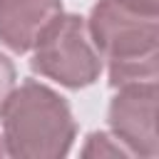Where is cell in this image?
Instances as JSON below:
<instances>
[{
	"label": "cell",
	"instance_id": "6da1fadb",
	"mask_svg": "<svg viewBox=\"0 0 159 159\" xmlns=\"http://www.w3.org/2000/svg\"><path fill=\"white\" fill-rule=\"evenodd\" d=\"M84 22L89 40L107 60L112 89L159 80L157 0H97Z\"/></svg>",
	"mask_w": 159,
	"mask_h": 159
},
{
	"label": "cell",
	"instance_id": "277c9868",
	"mask_svg": "<svg viewBox=\"0 0 159 159\" xmlns=\"http://www.w3.org/2000/svg\"><path fill=\"white\" fill-rule=\"evenodd\" d=\"M107 122L112 134L132 152V157L154 159L159 154L157 82L117 87V94L109 102Z\"/></svg>",
	"mask_w": 159,
	"mask_h": 159
},
{
	"label": "cell",
	"instance_id": "9c48e42d",
	"mask_svg": "<svg viewBox=\"0 0 159 159\" xmlns=\"http://www.w3.org/2000/svg\"><path fill=\"white\" fill-rule=\"evenodd\" d=\"M157 2H159V0H157Z\"/></svg>",
	"mask_w": 159,
	"mask_h": 159
},
{
	"label": "cell",
	"instance_id": "52a82bcc",
	"mask_svg": "<svg viewBox=\"0 0 159 159\" xmlns=\"http://www.w3.org/2000/svg\"><path fill=\"white\" fill-rule=\"evenodd\" d=\"M12 87H15V65L10 62L7 55L0 52V109H2L5 99L10 97Z\"/></svg>",
	"mask_w": 159,
	"mask_h": 159
},
{
	"label": "cell",
	"instance_id": "7a4b0ae2",
	"mask_svg": "<svg viewBox=\"0 0 159 159\" xmlns=\"http://www.w3.org/2000/svg\"><path fill=\"white\" fill-rule=\"evenodd\" d=\"M2 142L7 157L60 159L70 152L77 124L70 104L55 89L37 80L12 87L0 109Z\"/></svg>",
	"mask_w": 159,
	"mask_h": 159
},
{
	"label": "cell",
	"instance_id": "5b68a950",
	"mask_svg": "<svg viewBox=\"0 0 159 159\" xmlns=\"http://www.w3.org/2000/svg\"><path fill=\"white\" fill-rule=\"evenodd\" d=\"M62 15V0H0V45L30 52Z\"/></svg>",
	"mask_w": 159,
	"mask_h": 159
},
{
	"label": "cell",
	"instance_id": "ba28073f",
	"mask_svg": "<svg viewBox=\"0 0 159 159\" xmlns=\"http://www.w3.org/2000/svg\"><path fill=\"white\" fill-rule=\"evenodd\" d=\"M7 149H5V142H2V134H0V157H5Z\"/></svg>",
	"mask_w": 159,
	"mask_h": 159
},
{
	"label": "cell",
	"instance_id": "8992f818",
	"mask_svg": "<svg viewBox=\"0 0 159 159\" xmlns=\"http://www.w3.org/2000/svg\"><path fill=\"white\" fill-rule=\"evenodd\" d=\"M82 157H87V159H117V157H132V152L112 132H92L82 147Z\"/></svg>",
	"mask_w": 159,
	"mask_h": 159
},
{
	"label": "cell",
	"instance_id": "3957f363",
	"mask_svg": "<svg viewBox=\"0 0 159 159\" xmlns=\"http://www.w3.org/2000/svg\"><path fill=\"white\" fill-rule=\"evenodd\" d=\"M30 67L32 72L70 89H82L97 82L102 72V55L89 40L84 17L62 12L32 47Z\"/></svg>",
	"mask_w": 159,
	"mask_h": 159
}]
</instances>
